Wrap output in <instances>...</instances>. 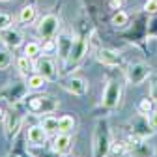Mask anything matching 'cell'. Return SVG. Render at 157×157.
<instances>
[{
	"instance_id": "1",
	"label": "cell",
	"mask_w": 157,
	"mask_h": 157,
	"mask_svg": "<svg viewBox=\"0 0 157 157\" xmlns=\"http://www.w3.org/2000/svg\"><path fill=\"white\" fill-rule=\"evenodd\" d=\"M110 127L107 120H97L95 124V131H94V146H92V153L94 157H107L110 155Z\"/></svg>"
},
{
	"instance_id": "2",
	"label": "cell",
	"mask_w": 157,
	"mask_h": 157,
	"mask_svg": "<svg viewBox=\"0 0 157 157\" xmlns=\"http://www.w3.org/2000/svg\"><path fill=\"white\" fill-rule=\"evenodd\" d=\"M125 146H127V153L131 157H153L155 155V146L148 144L144 140V136L136 135V133L127 136Z\"/></svg>"
},
{
	"instance_id": "3",
	"label": "cell",
	"mask_w": 157,
	"mask_h": 157,
	"mask_svg": "<svg viewBox=\"0 0 157 157\" xmlns=\"http://www.w3.org/2000/svg\"><path fill=\"white\" fill-rule=\"evenodd\" d=\"M26 107L32 114H37V116L51 114V112L58 110V99H54L51 95H34L28 99Z\"/></svg>"
},
{
	"instance_id": "4",
	"label": "cell",
	"mask_w": 157,
	"mask_h": 157,
	"mask_svg": "<svg viewBox=\"0 0 157 157\" xmlns=\"http://www.w3.org/2000/svg\"><path fill=\"white\" fill-rule=\"evenodd\" d=\"M28 92H30L28 82H11L0 92V99H4L6 103L13 107V105H19L23 99H26Z\"/></svg>"
},
{
	"instance_id": "5",
	"label": "cell",
	"mask_w": 157,
	"mask_h": 157,
	"mask_svg": "<svg viewBox=\"0 0 157 157\" xmlns=\"http://www.w3.org/2000/svg\"><path fill=\"white\" fill-rule=\"evenodd\" d=\"M86 51H88L86 39H84V37H77L75 41H73V47H71V52H69V56H67V60L64 62L66 71H75V67H78V64L84 60Z\"/></svg>"
},
{
	"instance_id": "6",
	"label": "cell",
	"mask_w": 157,
	"mask_h": 157,
	"mask_svg": "<svg viewBox=\"0 0 157 157\" xmlns=\"http://www.w3.org/2000/svg\"><path fill=\"white\" fill-rule=\"evenodd\" d=\"M148 77H150V66H148V64H144V62L131 64V66H129V69L125 71V78H127V82H129V84H133V86L142 84Z\"/></svg>"
},
{
	"instance_id": "7",
	"label": "cell",
	"mask_w": 157,
	"mask_h": 157,
	"mask_svg": "<svg viewBox=\"0 0 157 157\" xmlns=\"http://www.w3.org/2000/svg\"><path fill=\"white\" fill-rule=\"evenodd\" d=\"M23 125V114L19 109H11L10 112H6L4 116V131H6V136L8 139H13V136L19 133Z\"/></svg>"
},
{
	"instance_id": "8",
	"label": "cell",
	"mask_w": 157,
	"mask_h": 157,
	"mask_svg": "<svg viewBox=\"0 0 157 157\" xmlns=\"http://www.w3.org/2000/svg\"><path fill=\"white\" fill-rule=\"evenodd\" d=\"M34 71L39 73V75H43L47 81H56L58 78L56 66H54V62L49 56H37L36 62H34Z\"/></svg>"
},
{
	"instance_id": "9",
	"label": "cell",
	"mask_w": 157,
	"mask_h": 157,
	"mask_svg": "<svg viewBox=\"0 0 157 157\" xmlns=\"http://www.w3.org/2000/svg\"><path fill=\"white\" fill-rule=\"evenodd\" d=\"M120 97H122V84L118 81H110L103 92V105L109 109H114L120 105Z\"/></svg>"
},
{
	"instance_id": "10",
	"label": "cell",
	"mask_w": 157,
	"mask_h": 157,
	"mask_svg": "<svg viewBox=\"0 0 157 157\" xmlns=\"http://www.w3.org/2000/svg\"><path fill=\"white\" fill-rule=\"evenodd\" d=\"M58 25H60V21H58L56 15H45L37 25V32L43 39H54L58 32Z\"/></svg>"
},
{
	"instance_id": "11",
	"label": "cell",
	"mask_w": 157,
	"mask_h": 157,
	"mask_svg": "<svg viewBox=\"0 0 157 157\" xmlns=\"http://www.w3.org/2000/svg\"><path fill=\"white\" fill-rule=\"evenodd\" d=\"M62 88L67 90L73 95H86V92H88V81L82 78V77H69L67 81H64Z\"/></svg>"
},
{
	"instance_id": "12",
	"label": "cell",
	"mask_w": 157,
	"mask_h": 157,
	"mask_svg": "<svg viewBox=\"0 0 157 157\" xmlns=\"http://www.w3.org/2000/svg\"><path fill=\"white\" fill-rule=\"evenodd\" d=\"M0 39H2V43L6 47H11V49H17V47L23 45V34L13 26L0 30Z\"/></svg>"
},
{
	"instance_id": "13",
	"label": "cell",
	"mask_w": 157,
	"mask_h": 157,
	"mask_svg": "<svg viewBox=\"0 0 157 157\" xmlns=\"http://www.w3.org/2000/svg\"><path fill=\"white\" fill-rule=\"evenodd\" d=\"M71 144H73V140H71L69 133H58L52 140V151L56 155H66V153H69Z\"/></svg>"
},
{
	"instance_id": "14",
	"label": "cell",
	"mask_w": 157,
	"mask_h": 157,
	"mask_svg": "<svg viewBox=\"0 0 157 157\" xmlns=\"http://www.w3.org/2000/svg\"><path fill=\"white\" fill-rule=\"evenodd\" d=\"M71 47H73L71 34L69 32H62L60 36H58V39H56V51H58V56H60L64 62L67 60V56L71 52Z\"/></svg>"
},
{
	"instance_id": "15",
	"label": "cell",
	"mask_w": 157,
	"mask_h": 157,
	"mask_svg": "<svg viewBox=\"0 0 157 157\" xmlns=\"http://www.w3.org/2000/svg\"><path fill=\"white\" fill-rule=\"evenodd\" d=\"M47 136H49V133L43 129L41 124H39V125H32V127L28 129L26 140H28L30 144H34V146H43V144L47 142Z\"/></svg>"
},
{
	"instance_id": "16",
	"label": "cell",
	"mask_w": 157,
	"mask_h": 157,
	"mask_svg": "<svg viewBox=\"0 0 157 157\" xmlns=\"http://www.w3.org/2000/svg\"><path fill=\"white\" fill-rule=\"evenodd\" d=\"M97 60H99L101 64H105V66H120L122 64V56L118 54V52H114V51H110V49H99L97 51Z\"/></svg>"
},
{
	"instance_id": "17",
	"label": "cell",
	"mask_w": 157,
	"mask_h": 157,
	"mask_svg": "<svg viewBox=\"0 0 157 157\" xmlns=\"http://www.w3.org/2000/svg\"><path fill=\"white\" fill-rule=\"evenodd\" d=\"M19 21L23 25H32L36 21V8L34 6H23L19 11Z\"/></svg>"
},
{
	"instance_id": "18",
	"label": "cell",
	"mask_w": 157,
	"mask_h": 157,
	"mask_svg": "<svg viewBox=\"0 0 157 157\" xmlns=\"http://www.w3.org/2000/svg\"><path fill=\"white\" fill-rule=\"evenodd\" d=\"M17 69L21 71V75H30L34 71V64H32V58L25 56H19L17 58Z\"/></svg>"
},
{
	"instance_id": "19",
	"label": "cell",
	"mask_w": 157,
	"mask_h": 157,
	"mask_svg": "<svg viewBox=\"0 0 157 157\" xmlns=\"http://www.w3.org/2000/svg\"><path fill=\"white\" fill-rule=\"evenodd\" d=\"M73 129H75V118L73 116L58 118V131H60V133H71Z\"/></svg>"
},
{
	"instance_id": "20",
	"label": "cell",
	"mask_w": 157,
	"mask_h": 157,
	"mask_svg": "<svg viewBox=\"0 0 157 157\" xmlns=\"http://www.w3.org/2000/svg\"><path fill=\"white\" fill-rule=\"evenodd\" d=\"M28 88L30 90H41L45 84H47V78L43 77V75H39V73H36V75H30L28 77Z\"/></svg>"
},
{
	"instance_id": "21",
	"label": "cell",
	"mask_w": 157,
	"mask_h": 157,
	"mask_svg": "<svg viewBox=\"0 0 157 157\" xmlns=\"http://www.w3.org/2000/svg\"><path fill=\"white\" fill-rule=\"evenodd\" d=\"M41 125H43V129H45L49 135L60 133V131H58V118H54V116H45L43 120H41Z\"/></svg>"
},
{
	"instance_id": "22",
	"label": "cell",
	"mask_w": 157,
	"mask_h": 157,
	"mask_svg": "<svg viewBox=\"0 0 157 157\" xmlns=\"http://www.w3.org/2000/svg\"><path fill=\"white\" fill-rule=\"evenodd\" d=\"M25 54L28 58H37L39 54H41V45H39L37 41H30L25 45Z\"/></svg>"
},
{
	"instance_id": "23",
	"label": "cell",
	"mask_w": 157,
	"mask_h": 157,
	"mask_svg": "<svg viewBox=\"0 0 157 157\" xmlns=\"http://www.w3.org/2000/svg\"><path fill=\"white\" fill-rule=\"evenodd\" d=\"M151 97H144V99H140V103L136 105V110H139V114L142 116H148L151 110H153V105H151Z\"/></svg>"
},
{
	"instance_id": "24",
	"label": "cell",
	"mask_w": 157,
	"mask_h": 157,
	"mask_svg": "<svg viewBox=\"0 0 157 157\" xmlns=\"http://www.w3.org/2000/svg\"><path fill=\"white\" fill-rule=\"evenodd\" d=\"M127 21H129V17H127V13H125V11H116V13L112 15V25H114L116 28L125 26V25H127Z\"/></svg>"
},
{
	"instance_id": "25",
	"label": "cell",
	"mask_w": 157,
	"mask_h": 157,
	"mask_svg": "<svg viewBox=\"0 0 157 157\" xmlns=\"http://www.w3.org/2000/svg\"><path fill=\"white\" fill-rule=\"evenodd\" d=\"M124 153H127L125 142H114V140H112V144H110V155H112V157H122Z\"/></svg>"
},
{
	"instance_id": "26",
	"label": "cell",
	"mask_w": 157,
	"mask_h": 157,
	"mask_svg": "<svg viewBox=\"0 0 157 157\" xmlns=\"http://www.w3.org/2000/svg\"><path fill=\"white\" fill-rule=\"evenodd\" d=\"M11 64V54L4 49H0V69H8Z\"/></svg>"
},
{
	"instance_id": "27",
	"label": "cell",
	"mask_w": 157,
	"mask_h": 157,
	"mask_svg": "<svg viewBox=\"0 0 157 157\" xmlns=\"http://www.w3.org/2000/svg\"><path fill=\"white\" fill-rule=\"evenodd\" d=\"M146 122H148V127L151 133H157V110H151L148 116H146Z\"/></svg>"
},
{
	"instance_id": "28",
	"label": "cell",
	"mask_w": 157,
	"mask_h": 157,
	"mask_svg": "<svg viewBox=\"0 0 157 157\" xmlns=\"http://www.w3.org/2000/svg\"><path fill=\"white\" fill-rule=\"evenodd\" d=\"M144 11L150 13V15H155V13H157V0H146Z\"/></svg>"
},
{
	"instance_id": "29",
	"label": "cell",
	"mask_w": 157,
	"mask_h": 157,
	"mask_svg": "<svg viewBox=\"0 0 157 157\" xmlns=\"http://www.w3.org/2000/svg\"><path fill=\"white\" fill-rule=\"evenodd\" d=\"M10 25H11V17L8 13H0V30L10 28Z\"/></svg>"
},
{
	"instance_id": "30",
	"label": "cell",
	"mask_w": 157,
	"mask_h": 157,
	"mask_svg": "<svg viewBox=\"0 0 157 157\" xmlns=\"http://www.w3.org/2000/svg\"><path fill=\"white\" fill-rule=\"evenodd\" d=\"M52 51H56V39H45L43 52H52Z\"/></svg>"
},
{
	"instance_id": "31",
	"label": "cell",
	"mask_w": 157,
	"mask_h": 157,
	"mask_svg": "<svg viewBox=\"0 0 157 157\" xmlns=\"http://www.w3.org/2000/svg\"><path fill=\"white\" fill-rule=\"evenodd\" d=\"M150 97L153 101H157V78L151 82V86H150Z\"/></svg>"
},
{
	"instance_id": "32",
	"label": "cell",
	"mask_w": 157,
	"mask_h": 157,
	"mask_svg": "<svg viewBox=\"0 0 157 157\" xmlns=\"http://www.w3.org/2000/svg\"><path fill=\"white\" fill-rule=\"evenodd\" d=\"M110 2H112V6H114V8H120V6L125 2V0H110Z\"/></svg>"
},
{
	"instance_id": "33",
	"label": "cell",
	"mask_w": 157,
	"mask_h": 157,
	"mask_svg": "<svg viewBox=\"0 0 157 157\" xmlns=\"http://www.w3.org/2000/svg\"><path fill=\"white\" fill-rule=\"evenodd\" d=\"M4 116H6V112H4V109H2V107H0V120H2Z\"/></svg>"
},
{
	"instance_id": "34",
	"label": "cell",
	"mask_w": 157,
	"mask_h": 157,
	"mask_svg": "<svg viewBox=\"0 0 157 157\" xmlns=\"http://www.w3.org/2000/svg\"><path fill=\"white\" fill-rule=\"evenodd\" d=\"M0 2H10V0H0Z\"/></svg>"
},
{
	"instance_id": "35",
	"label": "cell",
	"mask_w": 157,
	"mask_h": 157,
	"mask_svg": "<svg viewBox=\"0 0 157 157\" xmlns=\"http://www.w3.org/2000/svg\"><path fill=\"white\" fill-rule=\"evenodd\" d=\"M73 157H75V155H73Z\"/></svg>"
}]
</instances>
